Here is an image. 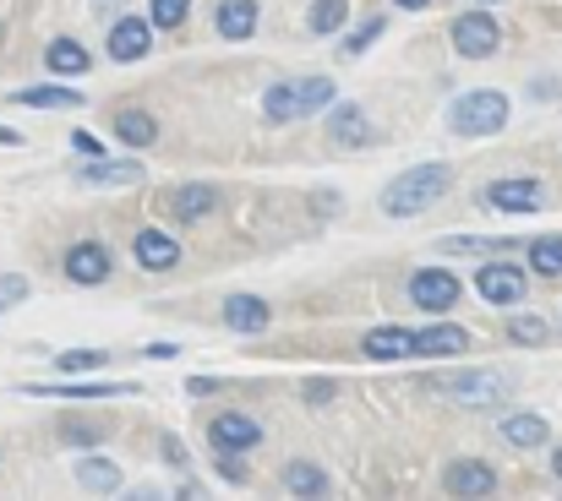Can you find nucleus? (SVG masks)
<instances>
[{
    "mask_svg": "<svg viewBox=\"0 0 562 501\" xmlns=\"http://www.w3.org/2000/svg\"><path fill=\"white\" fill-rule=\"evenodd\" d=\"M154 49V16H121L110 27V60H143Z\"/></svg>",
    "mask_w": 562,
    "mask_h": 501,
    "instance_id": "nucleus-11",
    "label": "nucleus"
},
{
    "mask_svg": "<svg viewBox=\"0 0 562 501\" xmlns=\"http://www.w3.org/2000/svg\"><path fill=\"white\" fill-rule=\"evenodd\" d=\"M11 104H22V110H82L88 99L77 93V88H22V93H11Z\"/></svg>",
    "mask_w": 562,
    "mask_h": 501,
    "instance_id": "nucleus-22",
    "label": "nucleus"
},
{
    "mask_svg": "<svg viewBox=\"0 0 562 501\" xmlns=\"http://www.w3.org/2000/svg\"><path fill=\"white\" fill-rule=\"evenodd\" d=\"M148 16H154V27H181L191 16V0H154Z\"/></svg>",
    "mask_w": 562,
    "mask_h": 501,
    "instance_id": "nucleus-35",
    "label": "nucleus"
},
{
    "mask_svg": "<svg viewBox=\"0 0 562 501\" xmlns=\"http://www.w3.org/2000/svg\"><path fill=\"white\" fill-rule=\"evenodd\" d=\"M284 491L290 497H328V475L317 464L295 458V464H284Z\"/></svg>",
    "mask_w": 562,
    "mask_h": 501,
    "instance_id": "nucleus-26",
    "label": "nucleus"
},
{
    "mask_svg": "<svg viewBox=\"0 0 562 501\" xmlns=\"http://www.w3.org/2000/svg\"><path fill=\"white\" fill-rule=\"evenodd\" d=\"M361 354L367 360H409L415 354V333H404V328H372V333L361 338Z\"/></svg>",
    "mask_w": 562,
    "mask_h": 501,
    "instance_id": "nucleus-19",
    "label": "nucleus"
},
{
    "mask_svg": "<svg viewBox=\"0 0 562 501\" xmlns=\"http://www.w3.org/2000/svg\"><path fill=\"white\" fill-rule=\"evenodd\" d=\"M442 491L448 497H492L497 491V469L481 464V458H453L442 469Z\"/></svg>",
    "mask_w": 562,
    "mask_h": 501,
    "instance_id": "nucleus-9",
    "label": "nucleus"
},
{
    "mask_svg": "<svg viewBox=\"0 0 562 501\" xmlns=\"http://www.w3.org/2000/svg\"><path fill=\"white\" fill-rule=\"evenodd\" d=\"M525 289H530V278H525V267H514V262H486V267L475 273V295H481L486 306H519Z\"/></svg>",
    "mask_w": 562,
    "mask_h": 501,
    "instance_id": "nucleus-5",
    "label": "nucleus"
},
{
    "mask_svg": "<svg viewBox=\"0 0 562 501\" xmlns=\"http://www.w3.org/2000/svg\"><path fill=\"white\" fill-rule=\"evenodd\" d=\"M448 126H453L459 137H497V132L508 126V93H497V88L464 93V99L448 110Z\"/></svg>",
    "mask_w": 562,
    "mask_h": 501,
    "instance_id": "nucleus-3",
    "label": "nucleus"
},
{
    "mask_svg": "<svg viewBox=\"0 0 562 501\" xmlns=\"http://www.w3.org/2000/svg\"><path fill=\"white\" fill-rule=\"evenodd\" d=\"M218 207V185H207V180H196V185H187L176 202H170V213L181 218V224H196V218H207Z\"/></svg>",
    "mask_w": 562,
    "mask_h": 501,
    "instance_id": "nucleus-24",
    "label": "nucleus"
},
{
    "mask_svg": "<svg viewBox=\"0 0 562 501\" xmlns=\"http://www.w3.org/2000/svg\"><path fill=\"white\" fill-rule=\"evenodd\" d=\"M132 257H137V267H148V273H170V267L181 262V240L165 235V229H137V235H132Z\"/></svg>",
    "mask_w": 562,
    "mask_h": 501,
    "instance_id": "nucleus-12",
    "label": "nucleus"
},
{
    "mask_svg": "<svg viewBox=\"0 0 562 501\" xmlns=\"http://www.w3.org/2000/svg\"><path fill=\"white\" fill-rule=\"evenodd\" d=\"M295 88H301V115H317V110L334 104V77H306Z\"/></svg>",
    "mask_w": 562,
    "mask_h": 501,
    "instance_id": "nucleus-31",
    "label": "nucleus"
},
{
    "mask_svg": "<svg viewBox=\"0 0 562 501\" xmlns=\"http://www.w3.org/2000/svg\"><path fill=\"white\" fill-rule=\"evenodd\" d=\"M262 115H268L273 126L295 121V115H301V88H295V82H273L268 99H262Z\"/></svg>",
    "mask_w": 562,
    "mask_h": 501,
    "instance_id": "nucleus-27",
    "label": "nucleus"
},
{
    "mask_svg": "<svg viewBox=\"0 0 562 501\" xmlns=\"http://www.w3.org/2000/svg\"><path fill=\"white\" fill-rule=\"evenodd\" d=\"M464 349H470V333L453 328V322H437V328L415 333V354H431V360H453V354H464Z\"/></svg>",
    "mask_w": 562,
    "mask_h": 501,
    "instance_id": "nucleus-17",
    "label": "nucleus"
},
{
    "mask_svg": "<svg viewBox=\"0 0 562 501\" xmlns=\"http://www.w3.org/2000/svg\"><path fill=\"white\" fill-rule=\"evenodd\" d=\"M350 16V0H317L312 5V33H339Z\"/></svg>",
    "mask_w": 562,
    "mask_h": 501,
    "instance_id": "nucleus-33",
    "label": "nucleus"
},
{
    "mask_svg": "<svg viewBox=\"0 0 562 501\" xmlns=\"http://www.w3.org/2000/svg\"><path fill=\"white\" fill-rule=\"evenodd\" d=\"M22 300H27V278H22V273H0V317L16 311Z\"/></svg>",
    "mask_w": 562,
    "mask_h": 501,
    "instance_id": "nucleus-36",
    "label": "nucleus"
},
{
    "mask_svg": "<svg viewBox=\"0 0 562 501\" xmlns=\"http://www.w3.org/2000/svg\"><path fill=\"white\" fill-rule=\"evenodd\" d=\"M71 148H77L82 159H104V143H99L93 132H71Z\"/></svg>",
    "mask_w": 562,
    "mask_h": 501,
    "instance_id": "nucleus-39",
    "label": "nucleus"
},
{
    "mask_svg": "<svg viewBox=\"0 0 562 501\" xmlns=\"http://www.w3.org/2000/svg\"><path fill=\"white\" fill-rule=\"evenodd\" d=\"M55 436H60L66 447H99V442L110 436V420H77V414H60V420H55Z\"/></svg>",
    "mask_w": 562,
    "mask_h": 501,
    "instance_id": "nucleus-25",
    "label": "nucleus"
},
{
    "mask_svg": "<svg viewBox=\"0 0 562 501\" xmlns=\"http://www.w3.org/2000/svg\"><path fill=\"white\" fill-rule=\"evenodd\" d=\"M398 5H404V11H420V5H431V0H398Z\"/></svg>",
    "mask_w": 562,
    "mask_h": 501,
    "instance_id": "nucleus-43",
    "label": "nucleus"
},
{
    "mask_svg": "<svg viewBox=\"0 0 562 501\" xmlns=\"http://www.w3.org/2000/svg\"><path fill=\"white\" fill-rule=\"evenodd\" d=\"M82 185H143V164L137 159H88Z\"/></svg>",
    "mask_w": 562,
    "mask_h": 501,
    "instance_id": "nucleus-18",
    "label": "nucleus"
},
{
    "mask_svg": "<svg viewBox=\"0 0 562 501\" xmlns=\"http://www.w3.org/2000/svg\"><path fill=\"white\" fill-rule=\"evenodd\" d=\"M207 442L224 447V453H251V447L262 442V425L246 420V414H235V409H224V414L207 420Z\"/></svg>",
    "mask_w": 562,
    "mask_h": 501,
    "instance_id": "nucleus-10",
    "label": "nucleus"
},
{
    "mask_svg": "<svg viewBox=\"0 0 562 501\" xmlns=\"http://www.w3.org/2000/svg\"><path fill=\"white\" fill-rule=\"evenodd\" d=\"M442 251H508V240H470V235H453V240H442Z\"/></svg>",
    "mask_w": 562,
    "mask_h": 501,
    "instance_id": "nucleus-37",
    "label": "nucleus"
},
{
    "mask_svg": "<svg viewBox=\"0 0 562 501\" xmlns=\"http://www.w3.org/2000/svg\"><path fill=\"white\" fill-rule=\"evenodd\" d=\"M213 22H218V38H251L257 33V0H218Z\"/></svg>",
    "mask_w": 562,
    "mask_h": 501,
    "instance_id": "nucleus-20",
    "label": "nucleus"
},
{
    "mask_svg": "<svg viewBox=\"0 0 562 501\" xmlns=\"http://www.w3.org/2000/svg\"><path fill=\"white\" fill-rule=\"evenodd\" d=\"M448 185H453V169L448 164L404 169L398 180H387V191H382V213H387V218H415V213H426Z\"/></svg>",
    "mask_w": 562,
    "mask_h": 501,
    "instance_id": "nucleus-1",
    "label": "nucleus"
},
{
    "mask_svg": "<svg viewBox=\"0 0 562 501\" xmlns=\"http://www.w3.org/2000/svg\"><path fill=\"white\" fill-rule=\"evenodd\" d=\"M66 278L82 284V289L104 284V278H110V251H104L99 240H77V246L66 251Z\"/></svg>",
    "mask_w": 562,
    "mask_h": 501,
    "instance_id": "nucleus-13",
    "label": "nucleus"
},
{
    "mask_svg": "<svg viewBox=\"0 0 562 501\" xmlns=\"http://www.w3.org/2000/svg\"><path fill=\"white\" fill-rule=\"evenodd\" d=\"M99 365H110L104 349H66V354H55V371H66V376H82V371H99Z\"/></svg>",
    "mask_w": 562,
    "mask_h": 501,
    "instance_id": "nucleus-32",
    "label": "nucleus"
},
{
    "mask_svg": "<svg viewBox=\"0 0 562 501\" xmlns=\"http://www.w3.org/2000/svg\"><path fill=\"white\" fill-rule=\"evenodd\" d=\"M268 322H273L268 300H257V295H229L224 300V328L229 333H268Z\"/></svg>",
    "mask_w": 562,
    "mask_h": 501,
    "instance_id": "nucleus-14",
    "label": "nucleus"
},
{
    "mask_svg": "<svg viewBox=\"0 0 562 501\" xmlns=\"http://www.w3.org/2000/svg\"><path fill=\"white\" fill-rule=\"evenodd\" d=\"M16 143H22V137H16L11 126H0V148H16Z\"/></svg>",
    "mask_w": 562,
    "mask_h": 501,
    "instance_id": "nucleus-42",
    "label": "nucleus"
},
{
    "mask_svg": "<svg viewBox=\"0 0 562 501\" xmlns=\"http://www.w3.org/2000/svg\"><path fill=\"white\" fill-rule=\"evenodd\" d=\"M508 338L541 349V343H552V328H547V317H514V322H508Z\"/></svg>",
    "mask_w": 562,
    "mask_h": 501,
    "instance_id": "nucleus-34",
    "label": "nucleus"
},
{
    "mask_svg": "<svg viewBox=\"0 0 562 501\" xmlns=\"http://www.w3.org/2000/svg\"><path fill=\"white\" fill-rule=\"evenodd\" d=\"M115 137H121L126 148H154V143H159V121H154L148 110H121V115H115Z\"/></svg>",
    "mask_w": 562,
    "mask_h": 501,
    "instance_id": "nucleus-23",
    "label": "nucleus"
},
{
    "mask_svg": "<svg viewBox=\"0 0 562 501\" xmlns=\"http://www.w3.org/2000/svg\"><path fill=\"white\" fill-rule=\"evenodd\" d=\"M530 273L536 278H562V235H541L530 246Z\"/></svg>",
    "mask_w": 562,
    "mask_h": 501,
    "instance_id": "nucleus-28",
    "label": "nucleus"
},
{
    "mask_svg": "<svg viewBox=\"0 0 562 501\" xmlns=\"http://www.w3.org/2000/svg\"><path fill=\"white\" fill-rule=\"evenodd\" d=\"M165 464H176V469H187V447H181L176 436H165Z\"/></svg>",
    "mask_w": 562,
    "mask_h": 501,
    "instance_id": "nucleus-41",
    "label": "nucleus"
},
{
    "mask_svg": "<svg viewBox=\"0 0 562 501\" xmlns=\"http://www.w3.org/2000/svg\"><path fill=\"white\" fill-rule=\"evenodd\" d=\"M44 66H49L55 77H82V71L93 66V55H88L77 38H49V49H44Z\"/></svg>",
    "mask_w": 562,
    "mask_h": 501,
    "instance_id": "nucleus-21",
    "label": "nucleus"
},
{
    "mask_svg": "<svg viewBox=\"0 0 562 501\" xmlns=\"http://www.w3.org/2000/svg\"><path fill=\"white\" fill-rule=\"evenodd\" d=\"M334 392H339L334 382H306V403H328Z\"/></svg>",
    "mask_w": 562,
    "mask_h": 501,
    "instance_id": "nucleus-40",
    "label": "nucleus"
},
{
    "mask_svg": "<svg viewBox=\"0 0 562 501\" xmlns=\"http://www.w3.org/2000/svg\"><path fill=\"white\" fill-rule=\"evenodd\" d=\"M552 475H558V480H562V447H558V453H552Z\"/></svg>",
    "mask_w": 562,
    "mask_h": 501,
    "instance_id": "nucleus-44",
    "label": "nucleus"
},
{
    "mask_svg": "<svg viewBox=\"0 0 562 501\" xmlns=\"http://www.w3.org/2000/svg\"><path fill=\"white\" fill-rule=\"evenodd\" d=\"M409 300H415L420 311L442 317V311L459 306V278H453L448 267H420V273L409 278Z\"/></svg>",
    "mask_w": 562,
    "mask_h": 501,
    "instance_id": "nucleus-7",
    "label": "nucleus"
},
{
    "mask_svg": "<svg viewBox=\"0 0 562 501\" xmlns=\"http://www.w3.org/2000/svg\"><path fill=\"white\" fill-rule=\"evenodd\" d=\"M426 392L459 403V409H497L514 398V382L508 376H492V371H459V376H426L420 382Z\"/></svg>",
    "mask_w": 562,
    "mask_h": 501,
    "instance_id": "nucleus-2",
    "label": "nucleus"
},
{
    "mask_svg": "<svg viewBox=\"0 0 562 501\" xmlns=\"http://www.w3.org/2000/svg\"><path fill=\"white\" fill-rule=\"evenodd\" d=\"M382 27H387V16H367L356 33H345V38H339V60H356V55H367L376 38H382Z\"/></svg>",
    "mask_w": 562,
    "mask_h": 501,
    "instance_id": "nucleus-30",
    "label": "nucleus"
},
{
    "mask_svg": "<svg viewBox=\"0 0 562 501\" xmlns=\"http://www.w3.org/2000/svg\"><path fill=\"white\" fill-rule=\"evenodd\" d=\"M77 480H82L88 491H104V497L121 491V469H115L110 458H82V464H77Z\"/></svg>",
    "mask_w": 562,
    "mask_h": 501,
    "instance_id": "nucleus-29",
    "label": "nucleus"
},
{
    "mask_svg": "<svg viewBox=\"0 0 562 501\" xmlns=\"http://www.w3.org/2000/svg\"><path fill=\"white\" fill-rule=\"evenodd\" d=\"M481 202L497 207V213H536L547 196H541V180H530V174H508V180H492V185L481 191Z\"/></svg>",
    "mask_w": 562,
    "mask_h": 501,
    "instance_id": "nucleus-8",
    "label": "nucleus"
},
{
    "mask_svg": "<svg viewBox=\"0 0 562 501\" xmlns=\"http://www.w3.org/2000/svg\"><path fill=\"white\" fill-rule=\"evenodd\" d=\"M218 480H229V486H246V464H240L235 453H224V447H218Z\"/></svg>",
    "mask_w": 562,
    "mask_h": 501,
    "instance_id": "nucleus-38",
    "label": "nucleus"
},
{
    "mask_svg": "<svg viewBox=\"0 0 562 501\" xmlns=\"http://www.w3.org/2000/svg\"><path fill=\"white\" fill-rule=\"evenodd\" d=\"M503 442L519 447V453H530V447H547L552 442V425L541 414H503Z\"/></svg>",
    "mask_w": 562,
    "mask_h": 501,
    "instance_id": "nucleus-16",
    "label": "nucleus"
},
{
    "mask_svg": "<svg viewBox=\"0 0 562 501\" xmlns=\"http://www.w3.org/2000/svg\"><path fill=\"white\" fill-rule=\"evenodd\" d=\"M27 398H82V403H93V398H104V403H115V398H137L143 387L137 382H27L22 387Z\"/></svg>",
    "mask_w": 562,
    "mask_h": 501,
    "instance_id": "nucleus-6",
    "label": "nucleus"
},
{
    "mask_svg": "<svg viewBox=\"0 0 562 501\" xmlns=\"http://www.w3.org/2000/svg\"><path fill=\"white\" fill-rule=\"evenodd\" d=\"M367 137H372V126H367V110L361 104H339L328 115V148H361Z\"/></svg>",
    "mask_w": 562,
    "mask_h": 501,
    "instance_id": "nucleus-15",
    "label": "nucleus"
},
{
    "mask_svg": "<svg viewBox=\"0 0 562 501\" xmlns=\"http://www.w3.org/2000/svg\"><path fill=\"white\" fill-rule=\"evenodd\" d=\"M497 44H503L497 16H486V11H464V16H453V49H459L464 60H492Z\"/></svg>",
    "mask_w": 562,
    "mask_h": 501,
    "instance_id": "nucleus-4",
    "label": "nucleus"
},
{
    "mask_svg": "<svg viewBox=\"0 0 562 501\" xmlns=\"http://www.w3.org/2000/svg\"><path fill=\"white\" fill-rule=\"evenodd\" d=\"M486 5H492V0H486Z\"/></svg>",
    "mask_w": 562,
    "mask_h": 501,
    "instance_id": "nucleus-45",
    "label": "nucleus"
}]
</instances>
